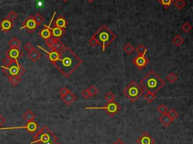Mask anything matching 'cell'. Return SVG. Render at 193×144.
<instances>
[{"label": "cell", "instance_id": "obj_24", "mask_svg": "<svg viewBox=\"0 0 193 144\" xmlns=\"http://www.w3.org/2000/svg\"><path fill=\"white\" fill-rule=\"evenodd\" d=\"M172 42L175 46L179 47L182 45V44L184 42V39H183V37L180 35H177L174 37L173 39H172Z\"/></svg>", "mask_w": 193, "mask_h": 144}, {"label": "cell", "instance_id": "obj_19", "mask_svg": "<svg viewBox=\"0 0 193 144\" xmlns=\"http://www.w3.org/2000/svg\"><path fill=\"white\" fill-rule=\"evenodd\" d=\"M28 57L32 60L33 62H36V60H38L41 57V53L39 52L38 50L33 49L32 51H30L29 53H28L27 54Z\"/></svg>", "mask_w": 193, "mask_h": 144}, {"label": "cell", "instance_id": "obj_46", "mask_svg": "<svg viewBox=\"0 0 193 144\" xmlns=\"http://www.w3.org/2000/svg\"><path fill=\"white\" fill-rule=\"evenodd\" d=\"M88 2H90V3H92L94 1H95V0H87Z\"/></svg>", "mask_w": 193, "mask_h": 144}, {"label": "cell", "instance_id": "obj_31", "mask_svg": "<svg viewBox=\"0 0 193 144\" xmlns=\"http://www.w3.org/2000/svg\"><path fill=\"white\" fill-rule=\"evenodd\" d=\"M157 109H158V112H159L161 114H162V115H164V114H167V112H168V109H167L166 105L164 104V103L160 104Z\"/></svg>", "mask_w": 193, "mask_h": 144}, {"label": "cell", "instance_id": "obj_2", "mask_svg": "<svg viewBox=\"0 0 193 144\" xmlns=\"http://www.w3.org/2000/svg\"><path fill=\"white\" fill-rule=\"evenodd\" d=\"M140 84L143 90L155 94V93L164 86V81L161 79L155 71L151 70L145 77L141 79Z\"/></svg>", "mask_w": 193, "mask_h": 144}, {"label": "cell", "instance_id": "obj_47", "mask_svg": "<svg viewBox=\"0 0 193 144\" xmlns=\"http://www.w3.org/2000/svg\"><path fill=\"white\" fill-rule=\"evenodd\" d=\"M54 144H61V143H58V142H55V143H54Z\"/></svg>", "mask_w": 193, "mask_h": 144}, {"label": "cell", "instance_id": "obj_39", "mask_svg": "<svg viewBox=\"0 0 193 144\" xmlns=\"http://www.w3.org/2000/svg\"><path fill=\"white\" fill-rule=\"evenodd\" d=\"M24 49L25 51H26L28 53H29L30 51H32L33 50L35 49V48H34V46L33 45V44L31 43V42H27V43L24 45Z\"/></svg>", "mask_w": 193, "mask_h": 144}, {"label": "cell", "instance_id": "obj_7", "mask_svg": "<svg viewBox=\"0 0 193 144\" xmlns=\"http://www.w3.org/2000/svg\"><path fill=\"white\" fill-rule=\"evenodd\" d=\"M3 72L7 75L8 76H21L25 73V69L22 65H20L18 62L15 63L9 67H6L5 66H2Z\"/></svg>", "mask_w": 193, "mask_h": 144}, {"label": "cell", "instance_id": "obj_5", "mask_svg": "<svg viewBox=\"0 0 193 144\" xmlns=\"http://www.w3.org/2000/svg\"><path fill=\"white\" fill-rule=\"evenodd\" d=\"M143 93V89L135 81H132L124 90V94L132 103L136 102Z\"/></svg>", "mask_w": 193, "mask_h": 144}, {"label": "cell", "instance_id": "obj_29", "mask_svg": "<svg viewBox=\"0 0 193 144\" xmlns=\"http://www.w3.org/2000/svg\"><path fill=\"white\" fill-rule=\"evenodd\" d=\"M134 49H135V48H134V47L133 46L131 43L127 44V45L124 47V51H125V52L127 54H132V53L134 52Z\"/></svg>", "mask_w": 193, "mask_h": 144}, {"label": "cell", "instance_id": "obj_35", "mask_svg": "<svg viewBox=\"0 0 193 144\" xmlns=\"http://www.w3.org/2000/svg\"><path fill=\"white\" fill-rule=\"evenodd\" d=\"M115 94H114L112 92H108L105 95V99L108 101V102H112V101H115Z\"/></svg>", "mask_w": 193, "mask_h": 144}, {"label": "cell", "instance_id": "obj_25", "mask_svg": "<svg viewBox=\"0 0 193 144\" xmlns=\"http://www.w3.org/2000/svg\"><path fill=\"white\" fill-rule=\"evenodd\" d=\"M136 51L138 56H145L146 53L147 52V48L143 45H140L136 48Z\"/></svg>", "mask_w": 193, "mask_h": 144}, {"label": "cell", "instance_id": "obj_23", "mask_svg": "<svg viewBox=\"0 0 193 144\" xmlns=\"http://www.w3.org/2000/svg\"><path fill=\"white\" fill-rule=\"evenodd\" d=\"M9 79L8 81L11 83V84L13 86H17L20 82V76H8Z\"/></svg>", "mask_w": 193, "mask_h": 144}, {"label": "cell", "instance_id": "obj_22", "mask_svg": "<svg viewBox=\"0 0 193 144\" xmlns=\"http://www.w3.org/2000/svg\"><path fill=\"white\" fill-rule=\"evenodd\" d=\"M9 46L11 48H20V45H21V42L18 38L16 37H14L12 38L10 41L8 43Z\"/></svg>", "mask_w": 193, "mask_h": 144}, {"label": "cell", "instance_id": "obj_8", "mask_svg": "<svg viewBox=\"0 0 193 144\" xmlns=\"http://www.w3.org/2000/svg\"><path fill=\"white\" fill-rule=\"evenodd\" d=\"M39 128V125L36 122H29L26 125L20 127H12V128H0L1 130H15V129H25L29 134H33L36 132Z\"/></svg>", "mask_w": 193, "mask_h": 144}, {"label": "cell", "instance_id": "obj_44", "mask_svg": "<svg viewBox=\"0 0 193 144\" xmlns=\"http://www.w3.org/2000/svg\"><path fill=\"white\" fill-rule=\"evenodd\" d=\"M5 122H6V119L1 115V114H0V128H1V127L2 126V125Z\"/></svg>", "mask_w": 193, "mask_h": 144}, {"label": "cell", "instance_id": "obj_21", "mask_svg": "<svg viewBox=\"0 0 193 144\" xmlns=\"http://www.w3.org/2000/svg\"><path fill=\"white\" fill-rule=\"evenodd\" d=\"M23 118L24 120H26L27 122H33L34 121V119L36 118V115L30 110V109H28L23 115H22Z\"/></svg>", "mask_w": 193, "mask_h": 144}, {"label": "cell", "instance_id": "obj_1", "mask_svg": "<svg viewBox=\"0 0 193 144\" xmlns=\"http://www.w3.org/2000/svg\"><path fill=\"white\" fill-rule=\"evenodd\" d=\"M82 60L76 54V53L66 47L59 52V57L54 65L66 77H69L81 63Z\"/></svg>", "mask_w": 193, "mask_h": 144}, {"label": "cell", "instance_id": "obj_26", "mask_svg": "<svg viewBox=\"0 0 193 144\" xmlns=\"http://www.w3.org/2000/svg\"><path fill=\"white\" fill-rule=\"evenodd\" d=\"M158 2L163 6V8L165 9H169L172 5L174 2V0H158Z\"/></svg>", "mask_w": 193, "mask_h": 144}, {"label": "cell", "instance_id": "obj_13", "mask_svg": "<svg viewBox=\"0 0 193 144\" xmlns=\"http://www.w3.org/2000/svg\"><path fill=\"white\" fill-rule=\"evenodd\" d=\"M38 48H40L42 51H43L46 54L47 57L49 59V60L51 63H54L57 61V59H58V57H59V53L56 52V51H46L45 48H43L42 46H40V45H38Z\"/></svg>", "mask_w": 193, "mask_h": 144}, {"label": "cell", "instance_id": "obj_3", "mask_svg": "<svg viewBox=\"0 0 193 144\" xmlns=\"http://www.w3.org/2000/svg\"><path fill=\"white\" fill-rule=\"evenodd\" d=\"M99 45L103 47V52L106 51V47L110 45L116 39V36L106 25L102 26L93 35Z\"/></svg>", "mask_w": 193, "mask_h": 144}, {"label": "cell", "instance_id": "obj_10", "mask_svg": "<svg viewBox=\"0 0 193 144\" xmlns=\"http://www.w3.org/2000/svg\"><path fill=\"white\" fill-rule=\"evenodd\" d=\"M5 56L15 61L18 62V60L23 56V52L20 48H10L5 52Z\"/></svg>", "mask_w": 193, "mask_h": 144}, {"label": "cell", "instance_id": "obj_17", "mask_svg": "<svg viewBox=\"0 0 193 144\" xmlns=\"http://www.w3.org/2000/svg\"><path fill=\"white\" fill-rule=\"evenodd\" d=\"M51 31L52 37L54 39H60V37H62L63 36H64V33H65L64 29L57 27V26H54L53 28H51Z\"/></svg>", "mask_w": 193, "mask_h": 144}, {"label": "cell", "instance_id": "obj_42", "mask_svg": "<svg viewBox=\"0 0 193 144\" xmlns=\"http://www.w3.org/2000/svg\"><path fill=\"white\" fill-rule=\"evenodd\" d=\"M81 96H82V98H84L85 100L88 99V98H90V95H89V94H88V88L84 89V90L82 91V92H81Z\"/></svg>", "mask_w": 193, "mask_h": 144}, {"label": "cell", "instance_id": "obj_11", "mask_svg": "<svg viewBox=\"0 0 193 144\" xmlns=\"http://www.w3.org/2000/svg\"><path fill=\"white\" fill-rule=\"evenodd\" d=\"M149 59L145 57V56H136L132 60V63L139 70H142L149 63Z\"/></svg>", "mask_w": 193, "mask_h": 144}, {"label": "cell", "instance_id": "obj_41", "mask_svg": "<svg viewBox=\"0 0 193 144\" xmlns=\"http://www.w3.org/2000/svg\"><path fill=\"white\" fill-rule=\"evenodd\" d=\"M69 91H70V90H69L68 88H67V87H62V88L60 90V94L61 98L64 96H65L67 94L69 93Z\"/></svg>", "mask_w": 193, "mask_h": 144}, {"label": "cell", "instance_id": "obj_30", "mask_svg": "<svg viewBox=\"0 0 193 144\" xmlns=\"http://www.w3.org/2000/svg\"><path fill=\"white\" fill-rule=\"evenodd\" d=\"M33 18H34V20H35L37 26H40V25L42 23V22L45 21L44 17L42 16V15H41L39 13L36 14V15L33 17Z\"/></svg>", "mask_w": 193, "mask_h": 144}, {"label": "cell", "instance_id": "obj_38", "mask_svg": "<svg viewBox=\"0 0 193 144\" xmlns=\"http://www.w3.org/2000/svg\"><path fill=\"white\" fill-rule=\"evenodd\" d=\"M182 29L185 33H189L192 29V26L189 23H185L182 25Z\"/></svg>", "mask_w": 193, "mask_h": 144}, {"label": "cell", "instance_id": "obj_37", "mask_svg": "<svg viewBox=\"0 0 193 144\" xmlns=\"http://www.w3.org/2000/svg\"><path fill=\"white\" fill-rule=\"evenodd\" d=\"M15 63H17V62L15 61V60H13L12 59L9 58V57H6L3 60V63H4L5 67H10L11 65H12V64Z\"/></svg>", "mask_w": 193, "mask_h": 144}, {"label": "cell", "instance_id": "obj_6", "mask_svg": "<svg viewBox=\"0 0 193 144\" xmlns=\"http://www.w3.org/2000/svg\"><path fill=\"white\" fill-rule=\"evenodd\" d=\"M85 109H103L106 111V113L110 116H114L117 114L121 109L120 105L118 103L112 101V102H108L104 106H86L84 107Z\"/></svg>", "mask_w": 193, "mask_h": 144}, {"label": "cell", "instance_id": "obj_36", "mask_svg": "<svg viewBox=\"0 0 193 144\" xmlns=\"http://www.w3.org/2000/svg\"><path fill=\"white\" fill-rule=\"evenodd\" d=\"M18 13H17V12H14V11H12V12H11L10 13H9V15H8L7 18L9 20H10L11 21L13 22L14 21H15V20H16L17 18H18Z\"/></svg>", "mask_w": 193, "mask_h": 144}, {"label": "cell", "instance_id": "obj_40", "mask_svg": "<svg viewBox=\"0 0 193 144\" xmlns=\"http://www.w3.org/2000/svg\"><path fill=\"white\" fill-rule=\"evenodd\" d=\"M55 39H56L53 38V37H51V38L45 40V43H46V45L48 47V48H51V46H52L53 44L54 43V42H55Z\"/></svg>", "mask_w": 193, "mask_h": 144}, {"label": "cell", "instance_id": "obj_45", "mask_svg": "<svg viewBox=\"0 0 193 144\" xmlns=\"http://www.w3.org/2000/svg\"><path fill=\"white\" fill-rule=\"evenodd\" d=\"M113 144H125V143H124V141L122 140H121V139H118L115 143H113Z\"/></svg>", "mask_w": 193, "mask_h": 144}, {"label": "cell", "instance_id": "obj_20", "mask_svg": "<svg viewBox=\"0 0 193 144\" xmlns=\"http://www.w3.org/2000/svg\"><path fill=\"white\" fill-rule=\"evenodd\" d=\"M159 122L164 127H168L173 122V120L168 116L167 114H164V115H162V116H161L159 118Z\"/></svg>", "mask_w": 193, "mask_h": 144}, {"label": "cell", "instance_id": "obj_18", "mask_svg": "<svg viewBox=\"0 0 193 144\" xmlns=\"http://www.w3.org/2000/svg\"><path fill=\"white\" fill-rule=\"evenodd\" d=\"M64 48H65V45H64V43H63V42H61L59 39H56L55 42H54V43L53 44L52 46L50 48V49H51V51H56V52L59 53L60 52V51H62Z\"/></svg>", "mask_w": 193, "mask_h": 144}, {"label": "cell", "instance_id": "obj_27", "mask_svg": "<svg viewBox=\"0 0 193 144\" xmlns=\"http://www.w3.org/2000/svg\"><path fill=\"white\" fill-rule=\"evenodd\" d=\"M144 99H145L148 103H153L155 99V94L150 93V92H146V94H144Z\"/></svg>", "mask_w": 193, "mask_h": 144}, {"label": "cell", "instance_id": "obj_33", "mask_svg": "<svg viewBox=\"0 0 193 144\" xmlns=\"http://www.w3.org/2000/svg\"><path fill=\"white\" fill-rule=\"evenodd\" d=\"M167 79L168 80L169 82L171 83V84H173V83L175 82L178 79V77H177V76L175 74V73H171L170 74H169L168 76H167Z\"/></svg>", "mask_w": 193, "mask_h": 144}, {"label": "cell", "instance_id": "obj_16", "mask_svg": "<svg viewBox=\"0 0 193 144\" xmlns=\"http://www.w3.org/2000/svg\"><path fill=\"white\" fill-rule=\"evenodd\" d=\"M54 26H57V27L62 28V29H65L67 28V26H68V21L62 16H58L57 18L54 21Z\"/></svg>", "mask_w": 193, "mask_h": 144}, {"label": "cell", "instance_id": "obj_15", "mask_svg": "<svg viewBox=\"0 0 193 144\" xmlns=\"http://www.w3.org/2000/svg\"><path fill=\"white\" fill-rule=\"evenodd\" d=\"M61 99H62V101H64V103L65 104L71 105L76 100V95L75 94H73L71 91H70L69 93L67 94L65 96L62 97Z\"/></svg>", "mask_w": 193, "mask_h": 144}, {"label": "cell", "instance_id": "obj_28", "mask_svg": "<svg viewBox=\"0 0 193 144\" xmlns=\"http://www.w3.org/2000/svg\"><path fill=\"white\" fill-rule=\"evenodd\" d=\"M186 3L184 0H176V1L174 2V6H175L177 9H179V10L183 9V8L186 6Z\"/></svg>", "mask_w": 193, "mask_h": 144}, {"label": "cell", "instance_id": "obj_9", "mask_svg": "<svg viewBox=\"0 0 193 144\" xmlns=\"http://www.w3.org/2000/svg\"><path fill=\"white\" fill-rule=\"evenodd\" d=\"M37 27L38 26L34 20L33 16H29L23 22V26L20 27V29H26V30L29 33H33L37 29Z\"/></svg>", "mask_w": 193, "mask_h": 144}, {"label": "cell", "instance_id": "obj_4", "mask_svg": "<svg viewBox=\"0 0 193 144\" xmlns=\"http://www.w3.org/2000/svg\"><path fill=\"white\" fill-rule=\"evenodd\" d=\"M57 141V137L54 133L48 129L47 126H44L34 135L33 141L30 144H54Z\"/></svg>", "mask_w": 193, "mask_h": 144}, {"label": "cell", "instance_id": "obj_12", "mask_svg": "<svg viewBox=\"0 0 193 144\" xmlns=\"http://www.w3.org/2000/svg\"><path fill=\"white\" fill-rule=\"evenodd\" d=\"M137 144H154L155 140L147 132L143 133L142 135L136 140Z\"/></svg>", "mask_w": 193, "mask_h": 144}, {"label": "cell", "instance_id": "obj_32", "mask_svg": "<svg viewBox=\"0 0 193 144\" xmlns=\"http://www.w3.org/2000/svg\"><path fill=\"white\" fill-rule=\"evenodd\" d=\"M88 94L89 95H90V97L95 96V95H97V94L98 93V89L94 85L90 86V87L88 88Z\"/></svg>", "mask_w": 193, "mask_h": 144}, {"label": "cell", "instance_id": "obj_34", "mask_svg": "<svg viewBox=\"0 0 193 144\" xmlns=\"http://www.w3.org/2000/svg\"><path fill=\"white\" fill-rule=\"evenodd\" d=\"M167 114L168 115V116L170 117L172 120H173V122L177 118V117H178V113H177V112L174 109H171L169 112H167Z\"/></svg>", "mask_w": 193, "mask_h": 144}, {"label": "cell", "instance_id": "obj_14", "mask_svg": "<svg viewBox=\"0 0 193 144\" xmlns=\"http://www.w3.org/2000/svg\"><path fill=\"white\" fill-rule=\"evenodd\" d=\"M13 22L11 21L10 20L8 19L7 18L3 19L2 21H1V23H0V28H1V30L5 33L10 31L11 29L13 28Z\"/></svg>", "mask_w": 193, "mask_h": 144}, {"label": "cell", "instance_id": "obj_48", "mask_svg": "<svg viewBox=\"0 0 193 144\" xmlns=\"http://www.w3.org/2000/svg\"><path fill=\"white\" fill-rule=\"evenodd\" d=\"M63 1H64V2H67V1H68V0H63Z\"/></svg>", "mask_w": 193, "mask_h": 144}, {"label": "cell", "instance_id": "obj_43", "mask_svg": "<svg viewBox=\"0 0 193 144\" xmlns=\"http://www.w3.org/2000/svg\"><path fill=\"white\" fill-rule=\"evenodd\" d=\"M89 45L92 47H95L97 45H98V42L96 40V39L94 38L93 36L89 39Z\"/></svg>", "mask_w": 193, "mask_h": 144}]
</instances>
